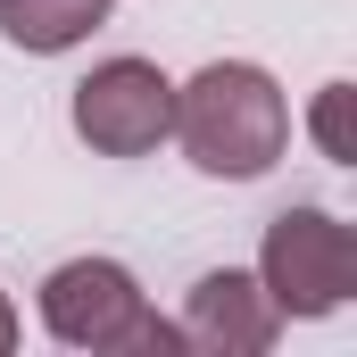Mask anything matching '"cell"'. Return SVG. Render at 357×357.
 <instances>
[{"label":"cell","instance_id":"3957f363","mask_svg":"<svg viewBox=\"0 0 357 357\" xmlns=\"http://www.w3.org/2000/svg\"><path fill=\"white\" fill-rule=\"evenodd\" d=\"M258 282L282 316H333L357 291V233L324 208H282L258 250Z\"/></svg>","mask_w":357,"mask_h":357},{"label":"cell","instance_id":"277c9868","mask_svg":"<svg viewBox=\"0 0 357 357\" xmlns=\"http://www.w3.org/2000/svg\"><path fill=\"white\" fill-rule=\"evenodd\" d=\"M75 133L100 158H142L175 133V84L150 59H108L75 84Z\"/></svg>","mask_w":357,"mask_h":357},{"label":"cell","instance_id":"ba28073f","mask_svg":"<svg viewBox=\"0 0 357 357\" xmlns=\"http://www.w3.org/2000/svg\"><path fill=\"white\" fill-rule=\"evenodd\" d=\"M0 349H17V307H8V291H0Z\"/></svg>","mask_w":357,"mask_h":357},{"label":"cell","instance_id":"6da1fadb","mask_svg":"<svg viewBox=\"0 0 357 357\" xmlns=\"http://www.w3.org/2000/svg\"><path fill=\"white\" fill-rule=\"evenodd\" d=\"M175 142L191 150L199 175H225V183H250L266 175L291 142V108H282V84L250 59H216L199 67L191 84L175 91Z\"/></svg>","mask_w":357,"mask_h":357},{"label":"cell","instance_id":"8992f818","mask_svg":"<svg viewBox=\"0 0 357 357\" xmlns=\"http://www.w3.org/2000/svg\"><path fill=\"white\" fill-rule=\"evenodd\" d=\"M108 17V0H0V33L17 42V50H75L91 25Z\"/></svg>","mask_w":357,"mask_h":357},{"label":"cell","instance_id":"7a4b0ae2","mask_svg":"<svg viewBox=\"0 0 357 357\" xmlns=\"http://www.w3.org/2000/svg\"><path fill=\"white\" fill-rule=\"evenodd\" d=\"M42 324L67 349H191L183 324H158L142 307V282L116 258H67L42 282Z\"/></svg>","mask_w":357,"mask_h":357},{"label":"cell","instance_id":"5b68a950","mask_svg":"<svg viewBox=\"0 0 357 357\" xmlns=\"http://www.w3.org/2000/svg\"><path fill=\"white\" fill-rule=\"evenodd\" d=\"M274 333H282V307L266 299V282L258 274H199L191 282V307H183V341L191 349H225V357H258L274 349Z\"/></svg>","mask_w":357,"mask_h":357},{"label":"cell","instance_id":"52a82bcc","mask_svg":"<svg viewBox=\"0 0 357 357\" xmlns=\"http://www.w3.org/2000/svg\"><path fill=\"white\" fill-rule=\"evenodd\" d=\"M316 142L333 167H349V84H324L316 91Z\"/></svg>","mask_w":357,"mask_h":357}]
</instances>
